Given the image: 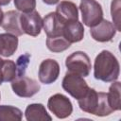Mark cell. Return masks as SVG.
Masks as SVG:
<instances>
[{
  "label": "cell",
  "instance_id": "obj_14",
  "mask_svg": "<svg viewBox=\"0 0 121 121\" xmlns=\"http://www.w3.org/2000/svg\"><path fill=\"white\" fill-rule=\"evenodd\" d=\"M84 27L78 21L68 22L63 27V37L70 43H78L83 39Z\"/></svg>",
  "mask_w": 121,
  "mask_h": 121
},
{
  "label": "cell",
  "instance_id": "obj_21",
  "mask_svg": "<svg viewBox=\"0 0 121 121\" xmlns=\"http://www.w3.org/2000/svg\"><path fill=\"white\" fill-rule=\"evenodd\" d=\"M30 55L28 53H26L24 55H21L16 62V74L17 77H22L25 76L26 70L27 68V65L29 63V60H30ZM16 77V78H17Z\"/></svg>",
  "mask_w": 121,
  "mask_h": 121
},
{
  "label": "cell",
  "instance_id": "obj_10",
  "mask_svg": "<svg viewBox=\"0 0 121 121\" xmlns=\"http://www.w3.org/2000/svg\"><path fill=\"white\" fill-rule=\"evenodd\" d=\"M90 33L94 40L100 43H105L112 40V38L115 36L116 28L110 21L102 20L96 26L90 27Z\"/></svg>",
  "mask_w": 121,
  "mask_h": 121
},
{
  "label": "cell",
  "instance_id": "obj_7",
  "mask_svg": "<svg viewBox=\"0 0 121 121\" xmlns=\"http://www.w3.org/2000/svg\"><path fill=\"white\" fill-rule=\"evenodd\" d=\"M47 107L58 118H66L73 112V106L69 98L61 94H56L49 97Z\"/></svg>",
  "mask_w": 121,
  "mask_h": 121
},
{
  "label": "cell",
  "instance_id": "obj_24",
  "mask_svg": "<svg viewBox=\"0 0 121 121\" xmlns=\"http://www.w3.org/2000/svg\"><path fill=\"white\" fill-rule=\"evenodd\" d=\"M2 64H3V60L0 58V85L4 82V80H3V74H2Z\"/></svg>",
  "mask_w": 121,
  "mask_h": 121
},
{
  "label": "cell",
  "instance_id": "obj_17",
  "mask_svg": "<svg viewBox=\"0 0 121 121\" xmlns=\"http://www.w3.org/2000/svg\"><path fill=\"white\" fill-rule=\"evenodd\" d=\"M113 82V81H112ZM120 82L115 81L113 82L110 88H109V93H107L108 95V102L110 107L113 112L119 111L121 109V95H120Z\"/></svg>",
  "mask_w": 121,
  "mask_h": 121
},
{
  "label": "cell",
  "instance_id": "obj_15",
  "mask_svg": "<svg viewBox=\"0 0 121 121\" xmlns=\"http://www.w3.org/2000/svg\"><path fill=\"white\" fill-rule=\"evenodd\" d=\"M18 47V38L9 33L0 34V55L4 57L12 56Z\"/></svg>",
  "mask_w": 121,
  "mask_h": 121
},
{
  "label": "cell",
  "instance_id": "obj_23",
  "mask_svg": "<svg viewBox=\"0 0 121 121\" xmlns=\"http://www.w3.org/2000/svg\"><path fill=\"white\" fill-rule=\"evenodd\" d=\"M15 8L24 13L34 10L36 7V0H14Z\"/></svg>",
  "mask_w": 121,
  "mask_h": 121
},
{
  "label": "cell",
  "instance_id": "obj_13",
  "mask_svg": "<svg viewBox=\"0 0 121 121\" xmlns=\"http://www.w3.org/2000/svg\"><path fill=\"white\" fill-rule=\"evenodd\" d=\"M55 12L65 23L78 21V8H77L76 4H74L71 1H61L57 6Z\"/></svg>",
  "mask_w": 121,
  "mask_h": 121
},
{
  "label": "cell",
  "instance_id": "obj_18",
  "mask_svg": "<svg viewBox=\"0 0 121 121\" xmlns=\"http://www.w3.org/2000/svg\"><path fill=\"white\" fill-rule=\"evenodd\" d=\"M71 43L63 37V36H58V37H53L49 38L47 37L46 39V46L47 48L55 53L62 52L70 47Z\"/></svg>",
  "mask_w": 121,
  "mask_h": 121
},
{
  "label": "cell",
  "instance_id": "obj_2",
  "mask_svg": "<svg viewBox=\"0 0 121 121\" xmlns=\"http://www.w3.org/2000/svg\"><path fill=\"white\" fill-rule=\"evenodd\" d=\"M80 110L96 116H106L113 111L109 105L107 93L96 92L95 89L89 88L87 94L78 99Z\"/></svg>",
  "mask_w": 121,
  "mask_h": 121
},
{
  "label": "cell",
  "instance_id": "obj_20",
  "mask_svg": "<svg viewBox=\"0 0 121 121\" xmlns=\"http://www.w3.org/2000/svg\"><path fill=\"white\" fill-rule=\"evenodd\" d=\"M2 74L3 80L6 82H11L14 78H16V64L14 61L10 60H3L2 64Z\"/></svg>",
  "mask_w": 121,
  "mask_h": 121
},
{
  "label": "cell",
  "instance_id": "obj_27",
  "mask_svg": "<svg viewBox=\"0 0 121 121\" xmlns=\"http://www.w3.org/2000/svg\"><path fill=\"white\" fill-rule=\"evenodd\" d=\"M3 16H4V13H3V11H2V9H1V8H0V26H1V24H2Z\"/></svg>",
  "mask_w": 121,
  "mask_h": 121
},
{
  "label": "cell",
  "instance_id": "obj_11",
  "mask_svg": "<svg viewBox=\"0 0 121 121\" xmlns=\"http://www.w3.org/2000/svg\"><path fill=\"white\" fill-rule=\"evenodd\" d=\"M65 24L66 23L60 18L56 12H50L43 19V30L49 38L63 36V27Z\"/></svg>",
  "mask_w": 121,
  "mask_h": 121
},
{
  "label": "cell",
  "instance_id": "obj_8",
  "mask_svg": "<svg viewBox=\"0 0 121 121\" xmlns=\"http://www.w3.org/2000/svg\"><path fill=\"white\" fill-rule=\"evenodd\" d=\"M20 24L24 33L36 37L42 30L43 19L39 12L34 9L30 12L22 13L20 15Z\"/></svg>",
  "mask_w": 121,
  "mask_h": 121
},
{
  "label": "cell",
  "instance_id": "obj_12",
  "mask_svg": "<svg viewBox=\"0 0 121 121\" xmlns=\"http://www.w3.org/2000/svg\"><path fill=\"white\" fill-rule=\"evenodd\" d=\"M20 15L21 14L15 10H9L4 13L1 26L7 33L14 36H21L24 34L20 24Z\"/></svg>",
  "mask_w": 121,
  "mask_h": 121
},
{
  "label": "cell",
  "instance_id": "obj_25",
  "mask_svg": "<svg viewBox=\"0 0 121 121\" xmlns=\"http://www.w3.org/2000/svg\"><path fill=\"white\" fill-rule=\"evenodd\" d=\"M60 0H43V3H45L46 5H55L57 3H59Z\"/></svg>",
  "mask_w": 121,
  "mask_h": 121
},
{
  "label": "cell",
  "instance_id": "obj_19",
  "mask_svg": "<svg viewBox=\"0 0 121 121\" xmlns=\"http://www.w3.org/2000/svg\"><path fill=\"white\" fill-rule=\"evenodd\" d=\"M23 112L16 107L3 105L0 106V120L3 121H19L22 119Z\"/></svg>",
  "mask_w": 121,
  "mask_h": 121
},
{
  "label": "cell",
  "instance_id": "obj_3",
  "mask_svg": "<svg viewBox=\"0 0 121 121\" xmlns=\"http://www.w3.org/2000/svg\"><path fill=\"white\" fill-rule=\"evenodd\" d=\"M79 9L82 15V23L93 27L103 20V10L101 5L95 0H81Z\"/></svg>",
  "mask_w": 121,
  "mask_h": 121
},
{
  "label": "cell",
  "instance_id": "obj_5",
  "mask_svg": "<svg viewBox=\"0 0 121 121\" xmlns=\"http://www.w3.org/2000/svg\"><path fill=\"white\" fill-rule=\"evenodd\" d=\"M61 85L63 90L77 100L83 97L90 88L87 82L83 79V77L70 72L65 74Z\"/></svg>",
  "mask_w": 121,
  "mask_h": 121
},
{
  "label": "cell",
  "instance_id": "obj_16",
  "mask_svg": "<svg viewBox=\"0 0 121 121\" xmlns=\"http://www.w3.org/2000/svg\"><path fill=\"white\" fill-rule=\"evenodd\" d=\"M26 118L28 121H44V120H51V116L47 113L44 106L40 103L30 104L26 107Z\"/></svg>",
  "mask_w": 121,
  "mask_h": 121
},
{
  "label": "cell",
  "instance_id": "obj_26",
  "mask_svg": "<svg viewBox=\"0 0 121 121\" xmlns=\"http://www.w3.org/2000/svg\"><path fill=\"white\" fill-rule=\"evenodd\" d=\"M10 0H0V6H6L8 4H9Z\"/></svg>",
  "mask_w": 121,
  "mask_h": 121
},
{
  "label": "cell",
  "instance_id": "obj_1",
  "mask_svg": "<svg viewBox=\"0 0 121 121\" xmlns=\"http://www.w3.org/2000/svg\"><path fill=\"white\" fill-rule=\"evenodd\" d=\"M94 76L104 82L115 81L119 77V62L116 57L108 50H102L95 60Z\"/></svg>",
  "mask_w": 121,
  "mask_h": 121
},
{
  "label": "cell",
  "instance_id": "obj_6",
  "mask_svg": "<svg viewBox=\"0 0 121 121\" xmlns=\"http://www.w3.org/2000/svg\"><path fill=\"white\" fill-rule=\"evenodd\" d=\"M11 88L14 94L20 97H31L40 91L41 86L37 80L22 76L11 81Z\"/></svg>",
  "mask_w": 121,
  "mask_h": 121
},
{
  "label": "cell",
  "instance_id": "obj_28",
  "mask_svg": "<svg viewBox=\"0 0 121 121\" xmlns=\"http://www.w3.org/2000/svg\"><path fill=\"white\" fill-rule=\"evenodd\" d=\"M0 99H1V95H0Z\"/></svg>",
  "mask_w": 121,
  "mask_h": 121
},
{
  "label": "cell",
  "instance_id": "obj_4",
  "mask_svg": "<svg viewBox=\"0 0 121 121\" xmlns=\"http://www.w3.org/2000/svg\"><path fill=\"white\" fill-rule=\"evenodd\" d=\"M65 65L67 72L79 75L81 77H87L90 74L92 65L89 56L82 51H76L66 58Z\"/></svg>",
  "mask_w": 121,
  "mask_h": 121
},
{
  "label": "cell",
  "instance_id": "obj_9",
  "mask_svg": "<svg viewBox=\"0 0 121 121\" xmlns=\"http://www.w3.org/2000/svg\"><path fill=\"white\" fill-rule=\"evenodd\" d=\"M60 75V65L53 59L43 60L39 67V80L43 84H51Z\"/></svg>",
  "mask_w": 121,
  "mask_h": 121
},
{
  "label": "cell",
  "instance_id": "obj_22",
  "mask_svg": "<svg viewBox=\"0 0 121 121\" xmlns=\"http://www.w3.org/2000/svg\"><path fill=\"white\" fill-rule=\"evenodd\" d=\"M111 13L113 21V26L116 30L120 31V0H112L111 5Z\"/></svg>",
  "mask_w": 121,
  "mask_h": 121
}]
</instances>
